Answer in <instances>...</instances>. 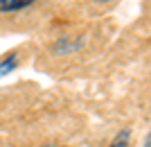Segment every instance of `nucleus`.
I'll use <instances>...</instances> for the list:
<instances>
[{"instance_id":"nucleus-1","label":"nucleus","mask_w":151,"mask_h":147,"mask_svg":"<svg viewBox=\"0 0 151 147\" xmlns=\"http://www.w3.org/2000/svg\"><path fill=\"white\" fill-rule=\"evenodd\" d=\"M34 0H0V12H18L29 7Z\"/></svg>"},{"instance_id":"nucleus-2","label":"nucleus","mask_w":151,"mask_h":147,"mask_svg":"<svg viewBox=\"0 0 151 147\" xmlns=\"http://www.w3.org/2000/svg\"><path fill=\"white\" fill-rule=\"evenodd\" d=\"M16 66H18V57H16V54H7V57L0 61V77L14 72V70H16Z\"/></svg>"},{"instance_id":"nucleus-3","label":"nucleus","mask_w":151,"mask_h":147,"mask_svg":"<svg viewBox=\"0 0 151 147\" xmlns=\"http://www.w3.org/2000/svg\"><path fill=\"white\" fill-rule=\"evenodd\" d=\"M145 147H151V134L147 136V140H145Z\"/></svg>"},{"instance_id":"nucleus-4","label":"nucleus","mask_w":151,"mask_h":147,"mask_svg":"<svg viewBox=\"0 0 151 147\" xmlns=\"http://www.w3.org/2000/svg\"><path fill=\"white\" fill-rule=\"evenodd\" d=\"M99 2H108V0H99Z\"/></svg>"},{"instance_id":"nucleus-5","label":"nucleus","mask_w":151,"mask_h":147,"mask_svg":"<svg viewBox=\"0 0 151 147\" xmlns=\"http://www.w3.org/2000/svg\"><path fill=\"white\" fill-rule=\"evenodd\" d=\"M43 147H50V145H43Z\"/></svg>"}]
</instances>
